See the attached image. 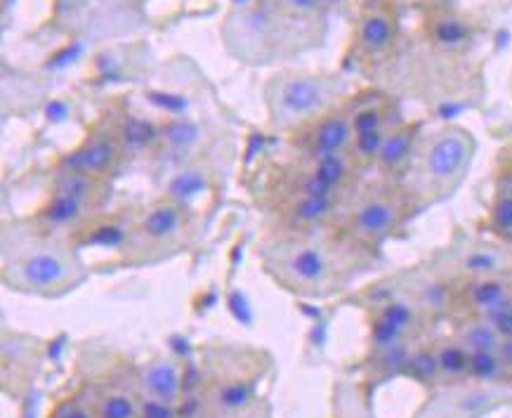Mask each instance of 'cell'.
<instances>
[{"instance_id": "cell-1", "label": "cell", "mask_w": 512, "mask_h": 418, "mask_svg": "<svg viewBox=\"0 0 512 418\" xmlns=\"http://www.w3.org/2000/svg\"><path fill=\"white\" fill-rule=\"evenodd\" d=\"M376 251L345 237L338 227L312 234L274 232L262 244L260 260L281 289L300 298H328L373 263Z\"/></svg>"}, {"instance_id": "cell-2", "label": "cell", "mask_w": 512, "mask_h": 418, "mask_svg": "<svg viewBox=\"0 0 512 418\" xmlns=\"http://www.w3.org/2000/svg\"><path fill=\"white\" fill-rule=\"evenodd\" d=\"M326 17H305L281 0H248L229 10L222 22V43L239 62L251 67L288 62L324 41Z\"/></svg>"}, {"instance_id": "cell-3", "label": "cell", "mask_w": 512, "mask_h": 418, "mask_svg": "<svg viewBox=\"0 0 512 418\" xmlns=\"http://www.w3.org/2000/svg\"><path fill=\"white\" fill-rule=\"evenodd\" d=\"M88 279L83 260L67 234L48 232L31 220L3 230V284L12 291L59 298Z\"/></svg>"}, {"instance_id": "cell-4", "label": "cell", "mask_w": 512, "mask_h": 418, "mask_svg": "<svg viewBox=\"0 0 512 418\" xmlns=\"http://www.w3.org/2000/svg\"><path fill=\"white\" fill-rule=\"evenodd\" d=\"M475 152V137L461 126H442L420 135L416 156L402 182L420 211L449 199L463 185Z\"/></svg>"}, {"instance_id": "cell-5", "label": "cell", "mask_w": 512, "mask_h": 418, "mask_svg": "<svg viewBox=\"0 0 512 418\" xmlns=\"http://www.w3.org/2000/svg\"><path fill=\"white\" fill-rule=\"evenodd\" d=\"M418 211L416 199L402 182L378 178L354 189L345 201L336 227L369 251H378L387 241L402 234Z\"/></svg>"}, {"instance_id": "cell-6", "label": "cell", "mask_w": 512, "mask_h": 418, "mask_svg": "<svg viewBox=\"0 0 512 418\" xmlns=\"http://www.w3.org/2000/svg\"><path fill=\"white\" fill-rule=\"evenodd\" d=\"M345 95V81L336 74L312 71H279L262 88L269 126L279 133H293L307 121L338 107Z\"/></svg>"}, {"instance_id": "cell-7", "label": "cell", "mask_w": 512, "mask_h": 418, "mask_svg": "<svg viewBox=\"0 0 512 418\" xmlns=\"http://www.w3.org/2000/svg\"><path fill=\"white\" fill-rule=\"evenodd\" d=\"M194 234V213L189 206L161 197L142 208L128 227L123 241V260L133 265H152L180 253Z\"/></svg>"}, {"instance_id": "cell-8", "label": "cell", "mask_w": 512, "mask_h": 418, "mask_svg": "<svg viewBox=\"0 0 512 418\" xmlns=\"http://www.w3.org/2000/svg\"><path fill=\"white\" fill-rule=\"evenodd\" d=\"M345 107L350 111L354 130L352 154L357 156L361 166L373 168L385 137L402 123L397 104L383 93H361L350 97Z\"/></svg>"}, {"instance_id": "cell-9", "label": "cell", "mask_w": 512, "mask_h": 418, "mask_svg": "<svg viewBox=\"0 0 512 418\" xmlns=\"http://www.w3.org/2000/svg\"><path fill=\"white\" fill-rule=\"evenodd\" d=\"M293 152L298 159H326V156L350 154L354 147V130L350 111L345 102L328 109L326 114L307 121L305 126L288 133Z\"/></svg>"}, {"instance_id": "cell-10", "label": "cell", "mask_w": 512, "mask_h": 418, "mask_svg": "<svg viewBox=\"0 0 512 418\" xmlns=\"http://www.w3.org/2000/svg\"><path fill=\"white\" fill-rule=\"evenodd\" d=\"M126 149V142H123L116 126H111V123H97L71 152L59 156L55 168H67V171L85 173L90 178L109 182L111 175L123 163Z\"/></svg>"}, {"instance_id": "cell-11", "label": "cell", "mask_w": 512, "mask_h": 418, "mask_svg": "<svg viewBox=\"0 0 512 418\" xmlns=\"http://www.w3.org/2000/svg\"><path fill=\"white\" fill-rule=\"evenodd\" d=\"M350 197H312V194H286L274 197V222L281 234H312L331 230L343 215Z\"/></svg>"}, {"instance_id": "cell-12", "label": "cell", "mask_w": 512, "mask_h": 418, "mask_svg": "<svg viewBox=\"0 0 512 418\" xmlns=\"http://www.w3.org/2000/svg\"><path fill=\"white\" fill-rule=\"evenodd\" d=\"M428 312L413 296L387 298L373 308L371 315V350H385L406 341H420L428 326Z\"/></svg>"}, {"instance_id": "cell-13", "label": "cell", "mask_w": 512, "mask_h": 418, "mask_svg": "<svg viewBox=\"0 0 512 418\" xmlns=\"http://www.w3.org/2000/svg\"><path fill=\"white\" fill-rule=\"evenodd\" d=\"M399 15L390 0H364L354 22V50L364 62H380L395 50Z\"/></svg>"}, {"instance_id": "cell-14", "label": "cell", "mask_w": 512, "mask_h": 418, "mask_svg": "<svg viewBox=\"0 0 512 418\" xmlns=\"http://www.w3.org/2000/svg\"><path fill=\"white\" fill-rule=\"evenodd\" d=\"M102 206L90 204V201H83L78 197H71V194L57 192V189H50L45 204L34 213L31 222H36L38 227L48 232L67 234V232H78L85 230L88 225H93L97 215H100Z\"/></svg>"}, {"instance_id": "cell-15", "label": "cell", "mask_w": 512, "mask_h": 418, "mask_svg": "<svg viewBox=\"0 0 512 418\" xmlns=\"http://www.w3.org/2000/svg\"><path fill=\"white\" fill-rule=\"evenodd\" d=\"M454 263L461 279L512 277V246L503 241H468L456 251Z\"/></svg>"}, {"instance_id": "cell-16", "label": "cell", "mask_w": 512, "mask_h": 418, "mask_svg": "<svg viewBox=\"0 0 512 418\" xmlns=\"http://www.w3.org/2000/svg\"><path fill=\"white\" fill-rule=\"evenodd\" d=\"M420 126L413 121H402L399 126L385 137L383 147L376 156L373 168L378 171V178L404 182L406 173H409L413 156H416L418 142H420Z\"/></svg>"}, {"instance_id": "cell-17", "label": "cell", "mask_w": 512, "mask_h": 418, "mask_svg": "<svg viewBox=\"0 0 512 418\" xmlns=\"http://www.w3.org/2000/svg\"><path fill=\"white\" fill-rule=\"evenodd\" d=\"M512 296V277L461 279L454 289V308L461 317H487Z\"/></svg>"}, {"instance_id": "cell-18", "label": "cell", "mask_w": 512, "mask_h": 418, "mask_svg": "<svg viewBox=\"0 0 512 418\" xmlns=\"http://www.w3.org/2000/svg\"><path fill=\"white\" fill-rule=\"evenodd\" d=\"M137 393L142 397H152L159 402L180 404L185 397V378H182V369L177 367L175 359L159 357L147 362L137 371L135 378Z\"/></svg>"}, {"instance_id": "cell-19", "label": "cell", "mask_w": 512, "mask_h": 418, "mask_svg": "<svg viewBox=\"0 0 512 418\" xmlns=\"http://www.w3.org/2000/svg\"><path fill=\"white\" fill-rule=\"evenodd\" d=\"M437 364H439V378H442V388L449 385L468 383L470 374V350L458 341V338H446V341L435 343Z\"/></svg>"}, {"instance_id": "cell-20", "label": "cell", "mask_w": 512, "mask_h": 418, "mask_svg": "<svg viewBox=\"0 0 512 418\" xmlns=\"http://www.w3.org/2000/svg\"><path fill=\"white\" fill-rule=\"evenodd\" d=\"M487 230L496 241L512 246V178L496 175L494 197L487 211Z\"/></svg>"}, {"instance_id": "cell-21", "label": "cell", "mask_w": 512, "mask_h": 418, "mask_svg": "<svg viewBox=\"0 0 512 418\" xmlns=\"http://www.w3.org/2000/svg\"><path fill=\"white\" fill-rule=\"evenodd\" d=\"M468 383L487 385V388H503V385L512 383V367L498 350L470 352Z\"/></svg>"}, {"instance_id": "cell-22", "label": "cell", "mask_w": 512, "mask_h": 418, "mask_svg": "<svg viewBox=\"0 0 512 418\" xmlns=\"http://www.w3.org/2000/svg\"><path fill=\"white\" fill-rule=\"evenodd\" d=\"M210 187V173L199 163H187V166L177 168L168 178L166 194L163 197L177 201V204L189 206V201Z\"/></svg>"}, {"instance_id": "cell-23", "label": "cell", "mask_w": 512, "mask_h": 418, "mask_svg": "<svg viewBox=\"0 0 512 418\" xmlns=\"http://www.w3.org/2000/svg\"><path fill=\"white\" fill-rule=\"evenodd\" d=\"M454 338H458L470 352H487L498 350L503 343V336L482 317H461Z\"/></svg>"}, {"instance_id": "cell-24", "label": "cell", "mask_w": 512, "mask_h": 418, "mask_svg": "<svg viewBox=\"0 0 512 418\" xmlns=\"http://www.w3.org/2000/svg\"><path fill=\"white\" fill-rule=\"evenodd\" d=\"M95 418H140V393L126 388H107L93 402Z\"/></svg>"}, {"instance_id": "cell-25", "label": "cell", "mask_w": 512, "mask_h": 418, "mask_svg": "<svg viewBox=\"0 0 512 418\" xmlns=\"http://www.w3.org/2000/svg\"><path fill=\"white\" fill-rule=\"evenodd\" d=\"M406 376H411L413 381L423 383V385H442V378H439V364H437V352H435V343H418L411 352L409 364H406Z\"/></svg>"}, {"instance_id": "cell-26", "label": "cell", "mask_w": 512, "mask_h": 418, "mask_svg": "<svg viewBox=\"0 0 512 418\" xmlns=\"http://www.w3.org/2000/svg\"><path fill=\"white\" fill-rule=\"evenodd\" d=\"M48 418H95V409L81 397H67L52 407Z\"/></svg>"}, {"instance_id": "cell-27", "label": "cell", "mask_w": 512, "mask_h": 418, "mask_svg": "<svg viewBox=\"0 0 512 418\" xmlns=\"http://www.w3.org/2000/svg\"><path fill=\"white\" fill-rule=\"evenodd\" d=\"M140 418H182L180 404L159 402L140 395Z\"/></svg>"}, {"instance_id": "cell-28", "label": "cell", "mask_w": 512, "mask_h": 418, "mask_svg": "<svg viewBox=\"0 0 512 418\" xmlns=\"http://www.w3.org/2000/svg\"><path fill=\"white\" fill-rule=\"evenodd\" d=\"M288 10L298 12L305 17H326V10L331 8L333 0H281Z\"/></svg>"}, {"instance_id": "cell-29", "label": "cell", "mask_w": 512, "mask_h": 418, "mask_svg": "<svg viewBox=\"0 0 512 418\" xmlns=\"http://www.w3.org/2000/svg\"><path fill=\"white\" fill-rule=\"evenodd\" d=\"M229 418H272V414H269V407L265 402L255 400V402L248 404L246 409L236 411V414L229 416Z\"/></svg>"}, {"instance_id": "cell-30", "label": "cell", "mask_w": 512, "mask_h": 418, "mask_svg": "<svg viewBox=\"0 0 512 418\" xmlns=\"http://www.w3.org/2000/svg\"><path fill=\"white\" fill-rule=\"evenodd\" d=\"M498 175L501 178H512V145L508 149H503L501 156H498Z\"/></svg>"}, {"instance_id": "cell-31", "label": "cell", "mask_w": 512, "mask_h": 418, "mask_svg": "<svg viewBox=\"0 0 512 418\" xmlns=\"http://www.w3.org/2000/svg\"><path fill=\"white\" fill-rule=\"evenodd\" d=\"M118 3H147V0H118Z\"/></svg>"}, {"instance_id": "cell-32", "label": "cell", "mask_w": 512, "mask_h": 418, "mask_svg": "<svg viewBox=\"0 0 512 418\" xmlns=\"http://www.w3.org/2000/svg\"><path fill=\"white\" fill-rule=\"evenodd\" d=\"M510 88H512V74H510Z\"/></svg>"}]
</instances>
